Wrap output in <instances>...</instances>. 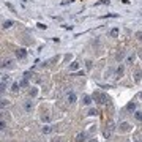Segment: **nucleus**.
<instances>
[{"label": "nucleus", "instance_id": "21", "mask_svg": "<svg viewBox=\"0 0 142 142\" xmlns=\"http://www.w3.org/2000/svg\"><path fill=\"white\" fill-rule=\"evenodd\" d=\"M92 66H93V62H92V60H87V62H85V68H87V69H92Z\"/></svg>", "mask_w": 142, "mask_h": 142}, {"label": "nucleus", "instance_id": "24", "mask_svg": "<svg viewBox=\"0 0 142 142\" xmlns=\"http://www.w3.org/2000/svg\"><path fill=\"white\" fill-rule=\"evenodd\" d=\"M37 27H38V28H41V30H43V28H46L47 25H44L43 22H38V24H37Z\"/></svg>", "mask_w": 142, "mask_h": 142}, {"label": "nucleus", "instance_id": "16", "mask_svg": "<svg viewBox=\"0 0 142 142\" xmlns=\"http://www.w3.org/2000/svg\"><path fill=\"white\" fill-rule=\"evenodd\" d=\"M19 87H21V85H19V82H14V84L11 85V92H13V93H16L17 90H19Z\"/></svg>", "mask_w": 142, "mask_h": 142}, {"label": "nucleus", "instance_id": "1", "mask_svg": "<svg viewBox=\"0 0 142 142\" xmlns=\"http://www.w3.org/2000/svg\"><path fill=\"white\" fill-rule=\"evenodd\" d=\"M92 98H93V101H96L98 104H106L108 103V96H106L104 93H99V92H95Z\"/></svg>", "mask_w": 142, "mask_h": 142}, {"label": "nucleus", "instance_id": "6", "mask_svg": "<svg viewBox=\"0 0 142 142\" xmlns=\"http://www.w3.org/2000/svg\"><path fill=\"white\" fill-rule=\"evenodd\" d=\"M13 60H3L2 62V68H13Z\"/></svg>", "mask_w": 142, "mask_h": 142}, {"label": "nucleus", "instance_id": "27", "mask_svg": "<svg viewBox=\"0 0 142 142\" xmlns=\"http://www.w3.org/2000/svg\"><path fill=\"white\" fill-rule=\"evenodd\" d=\"M104 3H109V0H101V2H98L96 5H104Z\"/></svg>", "mask_w": 142, "mask_h": 142}, {"label": "nucleus", "instance_id": "7", "mask_svg": "<svg viewBox=\"0 0 142 142\" xmlns=\"http://www.w3.org/2000/svg\"><path fill=\"white\" fill-rule=\"evenodd\" d=\"M123 73H125V68H123V66H118L117 71H115V78H117V79H118V78H122Z\"/></svg>", "mask_w": 142, "mask_h": 142}, {"label": "nucleus", "instance_id": "12", "mask_svg": "<svg viewBox=\"0 0 142 142\" xmlns=\"http://www.w3.org/2000/svg\"><path fill=\"white\" fill-rule=\"evenodd\" d=\"M79 69V62H73L69 65V71H78Z\"/></svg>", "mask_w": 142, "mask_h": 142}, {"label": "nucleus", "instance_id": "18", "mask_svg": "<svg viewBox=\"0 0 142 142\" xmlns=\"http://www.w3.org/2000/svg\"><path fill=\"white\" fill-rule=\"evenodd\" d=\"M134 79H136V82H139L140 81V69L137 68L136 69V74H134Z\"/></svg>", "mask_w": 142, "mask_h": 142}, {"label": "nucleus", "instance_id": "23", "mask_svg": "<svg viewBox=\"0 0 142 142\" xmlns=\"http://www.w3.org/2000/svg\"><path fill=\"white\" fill-rule=\"evenodd\" d=\"M41 120H43V122H46V123H47V122H49V120H51V117H49V115H43V117H41Z\"/></svg>", "mask_w": 142, "mask_h": 142}, {"label": "nucleus", "instance_id": "5", "mask_svg": "<svg viewBox=\"0 0 142 142\" xmlns=\"http://www.w3.org/2000/svg\"><path fill=\"white\" fill-rule=\"evenodd\" d=\"M76 142H87V133H79L76 136Z\"/></svg>", "mask_w": 142, "mask_h": 142}, {"label": "nucleus", "instance_id": "13", "mask_svg": "<svg viewBox=\"0 0 142 142\" xmlns=\"http://www.w3.org/2000/svg\"><path fill=\"white\" fill-rule=\"evenodd\" d=\"M52 131H54V128H52V126H49V125H44V126H43V133H44V134H49V133H52Z\"/></svg>", "mask_w": 142, "mask_h": 142}, {"label": "nucleus", "instance_id": "31", "mask_svg": "<svg viewBox=\"0 0 142 142\" xmlns=\"http://www.w3.org/2000/svg\"><path fill=\"white\" fill-rule=\"evenodd\" d=\"M139 98H142V92H140V93H139Z\"/></svg>", "mask_w": 142, "mask_h": 142}, {"label": "nucleus", "instance_id": "30", "mask_svg": "<svg viewBox=\"0 0 142 142\" xmlns=\"http://www.w3.org/2000/svg\"><path fill=\"white\" fill-rule=\"evenodd\" d=\"M90 142H98V140H96V139H92V140H90Z\"/></svg>", "mask_w": 142, "mask_h": 142}, {"label": "nucleus", "instance_id": "10", "mask_svg": "<svg viewBox=\"0 0 142 142\" xmlns=\"http://www.w3.org/2000/svg\"><path fill=\"white\" fill-rule=\"evenodd\" d=\"M134 60H136V55H134V54H129V55L126 57V62H125V63L133 65V63H134Z\"/></svg>", "mask_w": 142, "mask_h": 142}, {"label": "nucleus", "instance_id": "25", "mask_svg": "<svg viewBox=\"0 0 142 142\" xmlns=\"http://www.w3.org/2000/svg\"><path fill=\"white\" fill-rule=\"evenodd\" d=\"M136 38L139 41H142V32H136Z\"/></svg>", "mask_w": 142, "mask_h": 142}, {"label": "nucleus", "instance_id": "8", "mask_svg": "<svg viewBox=\"0 0 142 142\" xmlns=\"http://www.w3.org/2000/svg\"><path fill=\"white\" fill-rule=\"evenodd\" d=\"M66 98H68V101H69V103H76V99H78V96H76V93H73V92H69Z\"/></svg>", "mask_w": 142, "mask_h": 142}, {"label": "nucleus", "instance_id": "4", "mask_svg": "<svg viewBox=\"0 0 142 142\" xmlns=\"http://www.w3.org/2000/svg\"><path fill=\"white\" fill-rule=\"evenodd\" d=\"M32 109H33V101L28 99V101L24 103V111H25V112H32Z\"/></svg>", "mask_w": 142, "mask_h": 142}, {"label": "nucleus", "instance_id": "3", "mask_svg": "<svg viewBox=\"0 0 142 142\" xmlns=\"http://www.w3.org/2000/svg\"><path fill=\"white\" fill-rule=\"evenodd\" d=\"M118 129H120V133H128V131H131V125L126 123V122H122L120 126H118Z\"/></svg>", "mask_w": 142, "mask_h": 142}, {"label": "nucleus", "instance_id": "28", "mask_svg": "<svg viewBox=\"0 0 142 142\" xmlns=\"http://www.w3.org/2000/svg\"><path fill=\"white\" fill-rule=\"evenodd\" d=\"M7 104H8V101H7V99H2V108H5Z\"/></svg>", "mask_w": 142, "mask_h": 142}, {"label": "nucleus", "instance_id": "11", "mask_svg": "<svg viewBox=\"0 0 142 142\" xmlns=\"http://www.w3.org/2000/svg\"><path fill=\"white\" fill-rule=\"evenodd\" d=\"M11 25H13V21H11V19H8V21H3V24H2V27L5 28V30H7V28H10Z\"/></svg>", "mask_w": 142, "mask_h": 142}, {"label": "nucleus", "instance_id": "26", "mask_svg": "<svg viewBox=\"0 0 142 142\" xmlns=\"http://www.w3.org/2000/svg\"><path fill=\"white\" fill-rule=\"evenodd\" d=\"M5 126H7V125H5V122L2 120V122H0V129H2V131H3V129H5Z\"/></svg>", "mask_w": 142, "mask_h": 142}, {"label": "nucleus", "instance_id": "15", "mask_svg": "<svg viewBox=\"0 0 142 142\" xmlns=\"http://www.w3.org/2000/svg\"><path fill=\"white\" fill-rule=\"evenodd\" d=\"M126 111H129V112L136 111V103H128V106H126Z\"/></svg>", "mask_w": 142, "mask_h": 142}, {"label": "nucleus", "instance_id": "2", "mask_svg": "<svg viewBox=\"0 0 142 142\" xmlns=\"http://www.w3.org/2000/svg\"><path fill=\"white\" fill-rule=\"evenodd\" d=\"M16 57L19 58V60H24V58L27 57V51L24 49V47H19V49H16Z\"/></svg>", "mask_w": 142, "mask_h": 142}, {"label": "nucleus", "instance_id": "19", "mask_svg": "<svg viewBox=\"0 0 142 142\" xmlns=\"http://www.w3.org/2000/svg\"><path fill=\"white\" fill-rule=\"evenodd\" d=\"M37 93H38L37 88H30V90H28V95H30L32 98H33V96H37Z\"/></svg>", "mask_w": 142, "mask_h": 142}, {"label": "nucleus", "instance_id": "32", "mask_svg": "<svg viewBox=\"0 0 142 142\" xmlns=\"http://www.w3.org/2000/svg\"><path fill=\"white\" fill-rule=\"evenodd\" d=\"M54 142H60V140H58V139H57V140H54Z\"/></svg>", "mask_w": 142, "mask_h": 142}, {"label": "nucleus", "instance_id": "17", "mask_svg": "<svg viewBox=\"0 0 142 142\" xmlns=\"http://www.w3.org/2000/svg\"><path fill=\"white\" fill-rule=\"evenodd\" d=\"M111 37L112 38H117L118 37V28H112V30H111Z\"/></svg>", "mask_w": 142, "mask_h": 142}, {"label": "nucleus", "instance_id": "20", "mask_svg": "<svg viewBox=\"0 0 142 142\" xmlns=\"http://www.w3.org/2000/svg\"><path fill=\"white\" fill-rule=\"evenodd\" d=\"M19 85H21V87H27V85H28V82H27V79L24 78L22 81H19Z\"/></svg>", "mask_w": 142, "mask_h": 142}, {"label": "nucleus", "instance_id": "14", "mask_svg": "<svg viewBox=\"0 0 142 142\" xmlns=\"http://www.w3.org/2000/svg\"><path fill=\"white\" fill-rule=\"evenodd\" d=\"M134 118H136L137 122H142V112H140V111H136V112H134Z\"/></svg>", "mask_w": 142, "mask_h": 142}, {"label": "nucleus", "instance_id": "9", "mask_svg": "<svg viewBox=\"0 0 142 142\" xmlns=\"http://www.w3.org/2000/svg\"><path fill=\"white\" fill-rule=\"evenodd\" d=\"M82 103H84L85 106H90L93 103V98L92 96H84V98H82Z\"/></svg>", "mask_w": 142, "mask_h": 142}, {"label": "nucleus", "instance_id": "22", "mask_svg": "<svg viewBox=\"0 0 142 142\" xmlns=\"http://www.w3.org/2000/svg\"><path fill=\"white\" fill-rule=\"evenodd\" d=\"M96 114H98V111H96V109H90L87 115H96Z\"/></svg>", "mask_w": 142, "mask_h": 142}, {"label": "nucleus", "instance_id": "29", "mask_svg": "<svg viewBox=\"0 0 142 142\" xmlns=\"http://www.w3.org/2000/svg\"><path fill=\"white\" fill-rule=\"evenodd\" d=\"M134 142H140V139H137V137H136V139H134Z\"/></svg>", "mask_w": 142, "mask_h": 142}]
</instances>
